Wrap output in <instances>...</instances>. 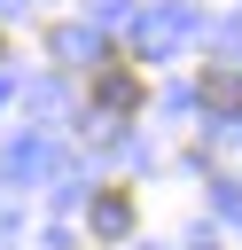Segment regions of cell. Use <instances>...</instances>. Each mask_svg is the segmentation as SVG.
Segmentation results:
<instances>
[{
    "label": "cell",
    "mask_w": 242,
    "mask_h": 250,
    "mask_svg": "<svg viewBox=\"0 0 242 250\" xmlns=\"http://www.w3.org/2000/svg\"><path fill=\"white\" fill-rule=\"evenodd\" d=\"M86 102H94L101 117H133V109L148 102V78H141V62H133V47H109V55H101V70H94V86H86Z\"/></svg>",
    "instance_id": "cell-1"
},
{
    "label": "cell",
    "mask_w": 242,
    "mask_h": 250,
    "mask_svg": "<svg viewBox=\"0 0 242 250\" xmlns=\"http://www.w3.org/2000/svg\"><path fill=\"white\" fill-rule=\"evenodd\" d=\"M195 102L242 117V70H234V62H203V70H195Z\"/></svg>",
    "instance_id": "cell-2"
},
{
    "label": "cell",
    "mask_w": 242,
    "mask_h": 250,
    "mask_svg": "<svg viewBox=\"0 0 242 250\" xmlns=\"http://www.w3.org/2000/svg\"><path fill=\"white\" fill-rule=\"evenodd\" d=\"M0 55H8V31H0Z\"/></svg>",
    "instance_id": "cell-4"
},
{
    "label": "cell",
    "mask_w": 242,
    "mask_h": 250,
    "mask_svg": "<svg viewBox=\"0 0 242 250\" xmlns=\"http://www.w3.org/2000/svg\"><path fill=\"white\" fill-rule=\"evenodd\" d=\"M133 234V188H101L94 195V242H117Z\"/></svg>",
    "instance_id": "cell-3"
}]
</instances>
